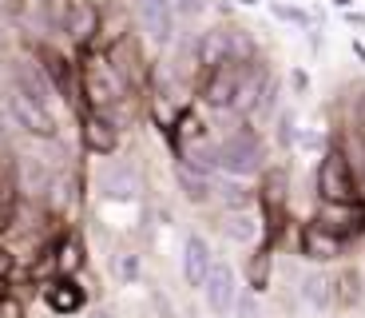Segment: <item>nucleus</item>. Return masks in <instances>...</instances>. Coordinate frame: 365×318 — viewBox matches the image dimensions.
<instances>
[{"label":"nucleus","mask_w":365,"mask_h":318,"mask_svg":"<svg viewBox=\"0 0 365 318\" xmlns=\"http://www.w3.org/2000/svg\"><path fill=\"white\" fill-rule=\"evenodd\" d=\"M80 88L83 96H88L91 104V116H103L115 124V111L123 108V96H128V84L119 80V72L111 68L108 56H91L88 64H83V72H80Z\"/></svg>","instance_id":"f257e3e1"},{"label":"nucleus","mask_w":365,"mask_h":318,"mask_svg":"<svg viewBox=\"0 0 365 318\" xmlns=\"http://www.w3.org/2000/svg\"><path fill=\"white\" fill-rule=\"evenodd\" d=\"M266 167V147L255 127H235L227 139H219V172L227 179H250Z\"/></svg>","instance_id":"f03ea898"},{"label":"nucleus","mask_w":365,"mask_h":318,"mask_svg":"<svg viewBox=\"0 0 365 318\" xmlns=\"http://www.w3.org/2000/svg\"><path fill=\"white\" fill-rule=\"evenodd\" d=\"M0 108H4V116H9L12 127H20V131H28V136L36 139H56L60 136V127H56V111L44 108V104L28 100V96H20L16 88H0Z\"/></svg>","instance_id":"7ed1b4c3"},{"label":"nucleus","mask_w":365,"mask_h":318,"mask_svg":"<svg viewBox=\"0 0 365 318\" xmlns=\"http://www.w3.org/2000/svg\"><path fill=\"white\" fill-rule=\"evenodd\" d=\"M318 195L322 203H354L361 199L357 195V175H354V164L341 147H326L318 164Z\"/></svg>","instance_id":"20e7f679"},{"label":"nucleus","mask_w":365,"mask_h":318,"mask_svg":"<svg viewBox=\"0 0 365 318\" xmlns=\"http://www.w3.org/2000/svg\"><path fill=\"white\" fill-rule=\"evenodd\" d=\"M91 183H96V195L108 203H131L143 195V175L131 164H100Z\"/></svg>","instance_id":"39448f33"},{"label":"nucleus","mask_w":365,"mask_h":318,"mask_svg":"<svg viewBox=\"0 0 365 318\" xmlns=\"http://www.w3.org/2000/svg\"><path fill=\"white\" fill-rule=\"evenodd\" d=\"M135 16H139L147 40H151L155 48H171L175 40H179L175 0H135Z\"/></svg>","instance_id":"423d86ee"},{"label":"nucleus","mask_w":365,"mask_h":318,"mask_svg":"<svg viewBox=\"0 0 365 318\" xmlns=\"http://www.w3.org/2000/svg\"><path fill=\"white\" fill-rule=\"evenodd\" d=\"M322 231H329L334 239L349 243V239H361L365 235V199L354 203H322L318 215H314Z\"/></svg>","instance_id":"0eeeda50"},{"label":"nucleus","mask_w":365,"mask_h":318,"mask_svg":"<svg viewBox=\"0 0 365 318\" xmlns=\"http://www.w3.org/2000/svg\"><path fill=\"white\" fill-rule=\"evenodd\" d=\"M238 294H242V287H238V271L227 263V259H215V267H210V279H207V287H202L207 310H210L215 318H230V314H235Z\"/></svg>","instance_id":"6e6552de"},{"label":"nucleus","mask_w":365,"mask_h":318,"mask_svg":"<svg viewBox=\"0 0 365 318\" xmlns=\"http://www.w3.org/2000/svg\"><path fill=\"white\" fill-rule=\"evenodd\" d=\"M247 68H250V64L227 60V64H219L215 72H207V80H202V104H210V108H219V111H230V108H235L238 88H242Z\"/></svg>","instance_id":"1a4fd4ad"},{"label":"nucleus","mask_w":365,"mask_h":318,"mask_svg":"<svg viewBox=\"0 0 365 318\" xmlns=\"http://www.w3.org/2000/svg\"><path fill=\"white\" fill-rule=\"evenodd\" d=\"M215 247H210L207 235H187L182 239V254H179V267H182V282L191 291H202L210 279V267H215Z\"/></svg>","instance_id":"9d476101"},{"label":"nucleus","mask_w":365,"mask_h":318,"mask_svg":"<svg viewBox=\"0 0 365 318\" xmlns=\"http://www.w3.org/2000/svg\"><path fill=\"white\" fill-rule=\"evenodd\" d=\"M219 231H222V239H230V243H238V247H250V243H258V239L266 235V219H262V211H258V207L222 211V219H219Z\"/></svg>","instance_id":"9b49d317"},{"label":"nucleus","mask_w":365,"mask_h":318,"mask_svg":"<svg viewBox=\"0 0 365 318\" xmlns=\"http://www.w3.org/2000/svg\"><path fill=\"white\" fill-rule=\"evenodd\" d=\"M12 179H16V191L24 199H44L52 179H56V167L48 164V159H40V155H20Z\"/></svg>","instance_id":"f8f14e48"},{"label":"nucleus","mask_w":365,"mask_h":318,"mask_svg":"<svg viewBox=\"0 0 365 318\" xmlns=\"http://www.w3.org/2000/svg\"><path fill=\"white\" fill-rule=\"evenodd\" d=\"M235 60V28H207L199 40H195V68H207L215 72L219 64Z\"/></svg>","instance_id":"ddd939ff"},{"label":"nucleus","mask_w":365,"mask_h":318,"mask_svg":"<svg viewBox=\"0 0 365 318\" xmlns=\"http://www.w3.org/2000/svg\"><path fill=\"white\" fill-rule=\"evenodd\" d=\"M298 251H302V259H310V263H338L346 243L334 239L329 231H322L318 223H306L302 235H298Z\"/></svg>","instance_id":"4468645a"},{"label":"nucleus","mask_w":365,"mask_h":318,"mask_svg":"<svg viewBox=\"0 0 365 318\" xmlns=\"http://www.w3.org/2000/svg\"><path fill=\"white\" fill-rule=\"evenodd\" d=\"M44 302H48L52 314L72 318V314H80V310L88 307V294H83V287L76 279H52L44 287Z\"/></svg>","instance_id":"2eb2a0df"},{"label":"nucleus","mask_w":365,"mask_h":318,"mask_svg":"<svg viewBox=\"0 0 365 318\" xmlns=\"http://www.w3.org/2000/svg\"><path fill=\"white\" fill-rule=\"evenodd\" d=\"M36 64L44 68V76H48V84H52L56 96L72 100V96H76V76H72V64H68V56L52 52V48H36Z\"/></svg>","instance_id":"dca6fc26"},{"label":"nucleus","mask_w":365,"mask_h":318,"mask_svg":"<svg viewBox=\"0 0 365 318\" xmlns=\"http://www.w3.org/2000/svg\"><path fill=\"white\" fill-rule=\"evenodd\" d=\"M52 259H56V279H76V274L83 271V263H88V251H83L80 235H60L52 243Z\"/></svg>","instance_id":"f3484780"},{"label":"nucleus","mask_w":365,"mask_h":318,"mask_svg":"<svg viewBox=\"0 0 365 318\" xmlns=\"http://www.w3.org/2000/svg\"><path fill=\"white\" fill-rule=\"evenodd\" d=\"M298 299L306 302L310 310H329L334 307V274H326V271H306L302 274V282H298Z\"/></svg>","instance_id":"a211bd4d"},{"label":"nucleus","mask_w":365,"mask_h":318,"mask_svg":"<svg viewBox=\"0 0 365 318\" xmlns=\"http://www.w3.org/2000/svg\"><path fill=\"white\" fill-rule=\"evenodd\" d=\"M83 147H88L91 155H100V159L111 155L119 147V127L103 116H88L83 119Z\"/></svg>","instance_id":"6ab92c4d"},{"label":"nucleus","mask_w":365,"mask_h":318,"mask_svg":"<svg viewBox=\"0 0 365 318\" xmlns=\"http://www.w3.org/2000/svg\"><path fill=\"white\" fill-rule=\"evenodd\" d=\"M175 183H179L182 199H187V203H195V207H202V203H210V199H215V179H210V175L191 172L187 164H175Z\"/></svg>","instance_id":"aec40b11"},{"label":"nucleus","mask_w":365,"mask_h":318,"mask_svg":"<svg viewBox=\"0 0 365 318\" xmlns=\"http://www.w3.org/2000/svg\"><path fill=\"white\" fill-rule=\"evenodd\" d=\"M111 274H115V282H123V287H135V282L143 279V254H139L135 247H115V251H111Z\"/></svg>","instance_id":"412c9836"},{"label":"nucleus","mask_w":365,"mask_h":318,"mask_svg":"<svg viewBox=\"0 0 365 318\" xmlns=\"http://www.w3.org/2000/svg\"><path fill=\"white\" fill-rule=\"evenodd\" d=\"M270 274H274V254H270V247H258V251L250 254V263H247L250 294H262L266 287H270Z\"/></svg>","instance_id":"4be33fe9"},{"label":"nucleus","mask_w":365,"mask_h":318,"mask_svg":"<svg viewBox=\"0 0 365 318\" xmlns=\"http://www.w3.org/2000/svg\"><path fill=\"white\" fill-rule=\"evenodd\" d=\"M215 199L222 203V211L255 207V195H250L247 179H222V183H215Z\"/></svg>","instance_id":"5701e85b"},{"label":"nucleus","mask_w":365,"mask_h":318,"mask_svg":"<svg viewBox=\"0 0 365 318\" xmlns=\"http://www.w3.org/2000/svg\"><path fill=\"white\" fill-rule=\"evenodd\" d=\"M96 32H100V9H91V4L80 0V9H76V16H72V24H68L64 36L76 40V44H88Z\"/></svg>","instance_id":"b1692460"},{"label":"nucleus","mask_w":365,"mask_h":318,"mask_svg":"<svg viewBox=\"0 0 365 318\" xmlns=\"http://www.w3.org/2000/svg\"><path fill=\"white\" fill-rule=\"evenodd\" d=\"M76 9H80V0H40V12H44V20H48L52 32H68Z\"/></svg>","instance_id":"393cba45"},{"label":"nucleus","mask_w":365,"mask_h":318,"mask_svg":"<svg viewBox=\"0 0 365 318\" xmlns=\"http://www.w3.org/2000/svg\"><path fill=\"white\" fill-rule=\"evenodd\" d=\"M16 211H20V191L12 175H0V231H9L16 223Z\"/></svg>","instance_id":"a878e982"},{"label":"nucleus","mask_w":365,"mask_h":318,"mask_svg":"<svg viewBox=\"0 0 365 318\" xmlns=\"http://www.w3.org/2000/svg\"><path fill=\"white\" fill-rule=\"evenodd\" d=\"M334 302H338V307H357V302H361V274L341 271L338 279H334Z\"/></svg>","instance_id":"bb28decb"},{"label":"nucleus","mask_w":365,"mask_h":318,"mask_svg":"<svg viewBox=\"0 0 365 318\" xmlns=\"http://www.w3.org/2000/svg\"><path fill=\"white\" fill-rule=\"evenodd\" d=\"M274 136H278V147H294L298 144V116L290 108H282L274 116Z\"/></svg>","instance_id":"cd10ccee"},{"label":"nucleus","mask_w":365,"mask_h":318,"mask_svg":"<svg viewBox=\"0 0 365 318\" xmlns=\"http://www.w3.org/2000/svg\"><path fill=\"white\" fill-rule=\"evenodd\" d=\"M230 318H266L262 314V299L258 294H250V291H242L238 294V302H235V314Z\"/></svg>","instance_id":"c85d7f7f"},{"label":"nucleus","mask_w":365,"mask_h":318,"mask_svg":"<svg viewBox=\"0 0 365 318\" xmlns=\"http://www.w3.org/2000/svg\"><path fill=\"white\" fill-rule=\"evenodd\" d=\"M270 12H274L278 20H286V24H302V28L310 24V16H306V12L294 9V4H282V0H270Z\"/></svg>","instance_id":"c756f323"},{"label":"nucleus","mask_w":365,"mask_h":318,"mask_svg":"<svg viewBox=\"0 0 365 318\" xmlns=\"http://www.w3.org/2000/svg\"><path fill=\"white\" fill-rule=\"evenodd\" d=\"M202 12H207V0H175V16H182V20H195Z\"/></svg>","instance_id":"7c9ffc66"},{"label":"nucleus","mask_w":365,"mask_h":318,"mask_svg":"<svg viewBox=\"0 0 365 318\" xmlns=\"http://www.w3.org/2000/svg\"><path fill=\"white\" fill-rule=\"evenodd\" d=\"M151 307H155L159 318H179V307H175V302L167 299L163 291H151Z\"/></svg>","instance_id":"2f4dec72"},{"label":"nucleus","mask_w":365,"mask_h":318,"mask_svg":"<svg viewBox=\"0 0 365 318\" xmlns=\"http://www.w3.org/2000/svg\"><path fill=\"white\" fill-rule=\"evenodd\" d=\"M12 271H16V254H12L9 247H0V282H9Z\"/></svg>","instance_id":"473e14b6"},{"label":"nucleus","mask_w":365,"mask_h":318,"mask_svg":"<svg viewBox=\"0 0 365 318\" xmlns=\"http://www.w3.org/2000/svg\"><path fill=\"white\" fill-rule=\"evenodd\" d=\"M346 24H354V28H365V16H361V12H354V9H349V12H346Z\"/></svg>","instance_id":"72a5a7b5"},{"label":"nucleus","mask_w":365,"mask_h":318,"mask_svg":"<svg viewBox=\"0 0 365 318\" xmlns=\"http://www.w3.org/2000/svg\"><path fill=\"white\" fill-rule=\"evenodd\" d=\"M294 88L306 91V88H310V76H306V72H294Z\"/></svg>","instance_id":"f704fd0d"},{"label":"nucleus","mask_w":365,"mask_h":318,"mask_svg":"<svg viewBox=\"0 0 365 318\" xmlns=\"http://www.w3.org/2000/svg\"><path fill=\"white\" fill-rule=\"evenodd\" d=\"M357 124H361V131H365V96L357 100Z\"/></svg>","instance_id":"c9c22d12"},{"label":"nucleus","mask_w":365,"mask_h":318,"mask_svg":"<svg viewBox=\"0 0 365 318\" xmlns=\"http://www.w3.org/2000/svg\"><path fill=\"white\" fill-rule=\"evenodd\" d=\"M354 56H357V60L365 64V44H361V40H354Z\"/></svg>","instance_id":"e433bc0d"},{"label":"nucleus","mask_w":365,"mask_h":318,"mask_svg":"<svg viewBox=\"0 0 365 318\" xmlns=\"http://www.w3.org/2000/svg\"><path fill=\"white\" fill-rule=\"evenodd\" d=\"M88 318H115V314H111V310H100V307H96V310H91V314Z\"/></svg>","instance_id":"4c0bfd02"},{"label":"nucleus","mask_w":365,"mask_h":318,"mask_svg":"<svg viewBox=\"0 0 365 318\" xmlns=\"http://www.w3.org/2000/svg\"><path fill=\"white\" fill-rule=\"evenodd\" d=\"M334 4H338L341 12H349V9H354V0H334Z\"/></svg>","instance_id":"58836bf2"},{"label":"nucleus","mask_w":365,"mask_h":318,"mask_svg":"<svg viewBox=\"0 0 365 318\" xmlns=\"http://www.w3.org/2000/svg\"><path fill=\"white\" fill-rule=\"evenodd\" d=\"M242 4H258V0H242Z\"/></svg>","instance_id":"ea45409f"},{"label":"nucleus","mask_w":365,"mask_h":318,"mask_svg":"<svg viewBox=\"0 0 365 318\" xmlns=\"http://www.w3.org/2000/svg\"><path fill=\"white\" fill-rule=\"evenodd\" d=\"M0 294H4V287H0Z\"/></svg>","instance_id":"a19ab883"}]
</instances>
